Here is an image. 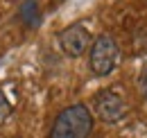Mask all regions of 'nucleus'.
Listing matches in <instances>:
<instances>
[{
    "label": "nucleus",
    "mask_w": 147,
    "mask_h": 138,
    "mask_svg": "<svg viewBox=\"0 0 147 138\" xmlns=\"http://www.w3.org/2000/svg\"><path fill=\"white\" fill-rule=\"evenodd\" d=\"M20 20L25 23V25H30L32 30H36L38 25H41V7H38L36 0H23V5H20Z\"/></svg>",
    "instance_id": "obj_5"
},
{
    "label": "nucleus",
    "mask_w": 147,
    "mask_h": 138,
    "mask_svg": "<svg viewBox=\"0 0 147 138\" xmlns=\"http://www.w3.org/2000/svg\"><path fill=\"white\" fill-rule=\"evenodd\" d=\"M93 131V113L86 104H70L55 118L48 138H88Z\"/></svg>",
    "instance_id": "obj_1"
},
{
    "label": "nucleus",
    "mask_w": 147,
    "mask_h": 138,
    "mask_svg": "<svg viewBox=\"0 0 147 138\" xmlns=\"http://www.w3.org/2000/svg\"><path fill=\"white\" fill-rule=\"evenodd\" d=\"M140 91H143V95L147 97V68L140 72Z\"/></svg>",
    "instance_id": "obj_7"
},
{
    "label": "nucleus",
    "mask_w": 147,
    "mask_h": 138,
    "mask_svg": "<svg viewBox=\"0 0 147 138\" xmlns=\"http://www.w3.org/2000/svg\"><path fill=\"white\" fill-rule=\"evenodd\" d=\"M9 113H11V104H9V100H7V95L0 91V124L7 120Z\"/></svg>",
    "instance_id": "obj_6"
},
{
    "label": "nucleus",
    "mask_w": 147,
    "mask_h": 138,
    "mask_svg": "<svg viewBox=\"0 0 147 138\" xmlns=\"http://www.w3.org/2000/svg\"><path fill=\"white\" fill-rule=\"evenodd\" d=\"M120 61V48L113 41V36L102 34L91 43V54H88V66L93 75L97 77H107L111 75Z\"/></svg>",
    "instance_id": "obj_2"
},
{
    "label": "nucleus",
    "mask_w": 147,
    "mask_h": 138,
    "mask_svg": "<svg viewBox=\"0 0 147 138\" xmlns=\"http://www.w3.org/2000/svg\"><path fill=\"white\" fill-rule=\"evenodd\" d=\"M93 111H95V116L102 122L115 124V122L125 120L129 109H127V102H125V97L120 93H115L111 88H104V91H100L93 97Z\"/></svg>",
    "instance_id": "obj_3"
},
{
    "label": "nucleus",
    "mask_w": 147,
    "mask_h": 138,
    "mask_svg": "<svg viewBox=\"0 0 147 138\" xmlns=\"http://www.w3.org/2000/svg\"><path fill=\"white\" fill-rule=\"evenodd\" d=\"M57 43L63 54L68 57H82L84 52L91 48V32L82 25V23H75V25H68L66 30H61L57 34Z\"/></svg>",
    "instance_id": "obj_4"
}]
</instances>
